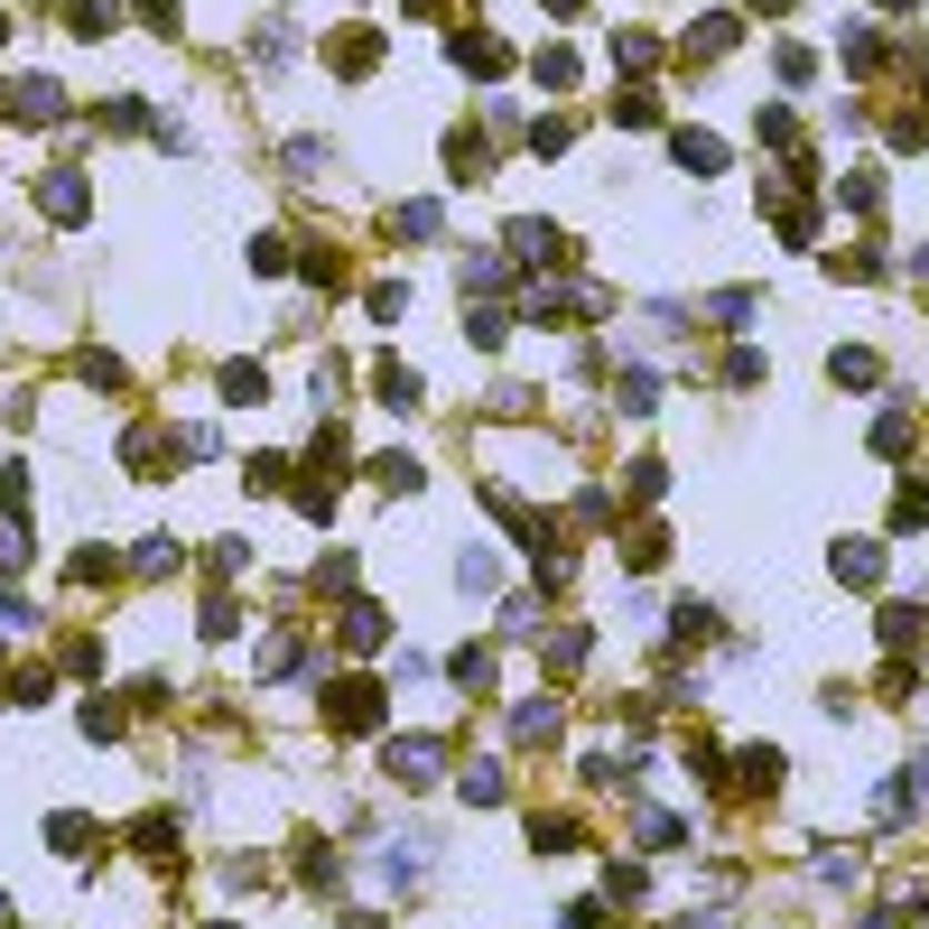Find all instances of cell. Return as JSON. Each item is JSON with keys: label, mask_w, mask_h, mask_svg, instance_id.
Returning <instances> with one entry per match:
<instances>
[{"label": "cell", "mask_w": 929, "mask_h": 929, "mask_svg": "<svg viewBox=\"0 0 929 929\" xmlns=\"http://www.w3.org/2000/svg\"><path fill=\"white\" fill-rule=\"evenodd\" d=\"M372 716H381V688H372V679H344V688L326 697V726H344V735H363Z\"/></svg>", "instance_id": "6da1fadb"}, {"label": "cell", "mask_w": 929, "mask_h": 929, "mask_svg": "<svg viewBox=\"0 0 929 929\" xmlns=\"http://www.w3.org/2000/svg\"><path fill=\"white\" fill-rule=\"evenodd\" d=\"M381 762H391L400 781H437V762H447V743H437V735H400V743H391Z\"/></svg>", "instance_id": "7a4b0ae2"}, {"label": "cell", "mask_w": 929, "mask_h": 929, "mask_svg": "<svg viewBox=\"0 0 929 929\" xmlns=\"http://www.w3.org/2000/svg\"><path fill=\"white\" fill-rule=\"evenodd\" d=\"M38 204H47L57 223H74V214H84V177H74V168H57V177L38 187Z\"/></svg>", "instance_id": "3957f363"}, {"label": "cell", "mask_w": 929, "mask_h": 929, "mask_svg": "<svg viewBox=\"0 0 929 929\" xmlns=\"http://www.w3.org/2000/svg\"><path fill=\"white\" fill-rule=\"evenodd\" d=\"M669 159H679L688 177H716V168H726V149H716L707 131H679V140H669Z\"/></svg>", "instance_id": "277c9868"}, {"label": "cell", "mask_w": 929, "mask_h": 929, "mask_svg": "<svg viewBox=\"0 0 929 929\" xmlns=\"http://www.w3.org/2000/svg\"><path fill=\"white\" fill-rule=\"evenodd\" d=\"M372 400L381 409H419V372H409V363H381L372 372Z\"/></svg>", "instance_id": "5b68a950"}, {"label": "cell", "mask_w": 929, "mask_h": 929, "mask_svg": "<svg viewBox=\"0 0 929 929\" xmlns=\"http://www.w3.org/2000/svg\"><path fill=\"white\" fill-rule=\"evenodd\" d=\"M19 112H29V121H66V84L29 74V84H19Z\"/></svg>", "instance_id": "8992f818"}, {"label": "cell", "mask_w": 929, "mask_h": 929, "mask_svg": "<svg viewBox=\"0 0 929 929\" xmlns=\"http://www.w3.org/2000/svg\"><path fill=\"white\" fill-rule=\"evenodd\" d=\"M837 577L873 586V577H883V549H873V539H846V549H837Z\"/></svg>", "instance_id": "52a82bcc"}, {"label": "cell", "mask_w": 929, "mask_h": 929, "mask_svg": "<svg viewBox=\"0 0 929 929\" xmlns=\"http://www.w3.org/2000/svg\"><path fill=\"white\" fill-rule=\"evenodd\" d=\"M613 391H623V409H632V419H651V409H660V381H651V372H623Z\"/></svg>", "instance_id": "ba28073f"}, {"label": "cell", "mask_w": 929, "mask_h": 929, "mask_svg": "<svg viewBox=\"0 0 929 929\" xmlns=\"http://www.w3.org/2000/svg\"><path fill=\"white\" fill-rule=\"evenodd\" d=\"M223 400H270V381H261V363H223Z\"/></svg>", "instance_id": "9c48e42d"}, {"label": "cell", "mask_w": 929, "mask_h": 929, "mask_svg": "<svg viewBox=\"0 0 929 929\" xmlns=\"http://www.w3.org/2000/svg\"><path fill=\"white\" fill-rule=\"evenodd\" d=\"M47 837H57V856H84V846H102V828H93V818H57Z\"/></svg>", "instance_id": "30bf717a"}, {"label": "cell", "mask_w": 929, "mask_h": 929, "mask_svg": "<svg viewBox=\"0 0 929 929\" xmlns=\"http://www.w3.org/2000/svg\"><path fill=\"white\" fill-rule=\"evenodd\" d=\"M344 641H353V651H372V641H381V605H344Z\"/></svg>", "instance_id": "8fae6325"}, {"label": "cell", "mask_w": 929, "mask_h": 929, "mask_svg": "<svg viewBox=\"0 0 929 929\" xmlns=\"http://www.w3.org/2000/svg\"><path fill=\"white\" fill-rule=\"evenodd\" d=\"M828 372H837V381H856V391H865V381H883V363H873V353H865V344H846V353H837V363H828Z\"/></svg>", "instance_id": "7c38bea8"}, {"label": "cell", "mask_w": 929, "mask_h": 929, "mask_svg": "<svg viewBox=\"0 0 929 929\" xmlns=\"http://www.w3.org/2000/svg\"><path fill=\"white\" fill-rule=\"evenodd\" d=\"M511 251H521V261H549L558 232H549V223H511Z\"/></svg>", "instance_id": "4fadbf2b"}, {"label": "cell", "mask_w": 929, "mask_h": 929, "mask_svg": "<svg viewBox=\"0 0 929 929\" xmlns=\"http://www.w3.org/2000/svg\"><path fill=\"white\" fill-rule=\"evenodd\" d=\"M372 475L391 483V493H419V456H372Z\"/></svg>", "instance_id": "5bb4252c"}, {"label": "cell", "mask_w": 929, "mask_h": 929, "mask_svg": "<svg viewBox=\"0 0 929 929\" xmlns=\"http://www.w3.org/2000/svg\"><path fill=\"white\" fill-rule=\"evenodd\" d=\"M112 19H121V10H102V0H74V10H66V29H74V38H102Z\"/></svg>", "instance_id": "9a60e30c"}, {"label": "cell", "mask_w": 929, "mask_h": 929, "mask_svg": "<svg viewBox=\"0 0 929 929\" xmlns=\"http://www.w3.org/2000/svg\"><path fill=\"white\" fill-rule=\"evenodd\" d=\"M873 447H883V456L911 447V409H883V419H873Z\"/></svg>", "instance_id": "2e32d148"}, {"label": "cell", "mask_w": 929, "mask_h": 929, "mask_svg": "<svg viewBox=\"0 0 929 929\" xmlns=\"http://www.w3.org/2000/svg\"><path fill=\"white\" fill-rule=\"evenodd\" d=\"M511 735H521V743H539V735H558V707H549V697H539V707H521V716H511Z\"/></svg>", "instance_id": "e0dca14e"}, {"label": "cell", "mask_w": 929, "mask_h": 929, "mask_svg": "<svg viewBox=\"0 0 929 929\" xmlns=\"http://www.w3.org/2000/svg\"><path fill=\"white\" fill-rule=\"evenodd\" d=\"M483 679H493V651H456V688L483 697Z\"/></svg>", "instance_id": "ac0fdd59"}, {"label": "cell", "mask_w": 929, "mask_h": 929, "mask_svg": "<svg viewBox=\"0 0 929 929\" xmlns=\"http://www.w3.org/2000/svg\"><path fill=\"white\" fill-rule=\"evenodd\" d=\"M641 846H660V856H669V846H688V828H679V818H660V809H651V818H641Z\"/></svg>", "instance_id": "d6986e66"}, {"label": "cell", "mask_w": 929, "mask_h": 929, "mask_svg": "<svg viewBox=\"0 0 929 929\" xmlns=\"http://www.w3.org/2000/svg\"><path fill=\"white\" fill-rule=\"evenodd\" d=\"M289 168L317 177V168H334V149H326V140H289Z\"/></svg>", "instance_id": "ffe728a7"}, {"label": "cell", "mask_w": 929, "mask_h": 929, "mask_svg": "<svg viewBox=\"0 0 929 929\" xmlns=\"http://www.w3.org/2000/svg\"><path fill=\"white\" fill-rule=\"evenodd\" d=\"M464 799H475V809H483V799H502V771H493V762H475V771H464Z\"/></svg>", "instance_id": "44dd1931"}, {"label": "cell", "mask_w": 929, "mask_h": 929, "mask_svg": "<svg viewBox=\"0 0 929 929\" xmlns=\"http://www.w3.org/2000/svg\"><path fill=\"white\" fill-rule=\"evenodd\" d=\"M716 326H753V289H726V298H716Z\"/></svg>", "instance_id": "7402d4cb"}, {"label": "cell", "mask_w": 929, "mask_h": 929, "mask_svg": "<svg viewBox=\"0 0 929 929\" xmlns=\"http://www.w3.org/2000/svg\"><path fill=\"white\" fill-rule=\"evenodd\" d=\"M400 232H409V242H428V232H437V204H400V214H391Z\"/></svg>", "instance_id": "603a6c76"}, {"label": "cell", "mask_w": 929, "mask_h": 929, "mask_svg": "<svg viewBox=\"0 0 929 929\" xmlns=\"http://www.w3.org/2000/svg\"><path fill=\"white\" fill-rule=\"evenodd\" d=\"M502 632L521 641V632H539V596H511V613H502Z\"/></svg>", "instance_id": "cb8c5ba5"}, {"label": "cell", "mask_w": 929, "mask_h": 929, "mask_svg": "<svg viewBox=\"0 0 929 929\" xmlns=\"http://www.w3.org/2000/svg\"><path fill=\"white\" fill-rule=\"evenodd\" d=\"M140 19H149L159 38H177V0H140Z\"/></svg>", "instance_id": "d4e9b609"}, {"label": "cell", "mask_w": 929, "mask_h": 929, "mask_svg": "<svg viewBox=\"0 0 929 929\" xmlns=\"http://www.w3.org/2000/svg\"><path fill=\"white\" fill-rule=\"evenodd\" d=\"M0 911H10V901H0Z\"/></svg>", "instance_id": "484cf974"}]
</instances>
